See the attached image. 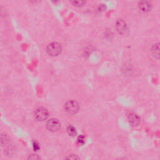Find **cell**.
<instances>
[{
  "label": "cell",
  "instance_id": "cell-14",
  "mask_svg": "<svg viewBox=\"0 0 160 160\" xmlns=\"http://www.w3.org/2000/svg\"><path fill=\"white\" fill-rule=\"evenodd\" d=\"M67 159H78L79 158L75 154H71V155H68V156L66 158Z\"/></svg>",
  "mask_w": 160,
  "mask_h": 160
},
{
  "label": "cell",
  "instance_id": "cell-15",
  "mask_svg": "<svg viewBox=\"0 0 160 160\" xmlns=\"http://www.w3.org/2000/svg\"><path fill=\"white\" fill-rule=\"evenodd\" d=\"M33 145V148H34V150H35V151H37L39 149V146L37 142L34 141Z\"/></svg>",
  "mask_w": 160,
  "mask_h": 160
},
{
  "label": "cell",
  "instance_id": "cell-1",
  "mask_svg": "<svg viewBox=\"0 0 160 160\" xmlns=\"http://www.w3.org/2000/svg\"><path fill=\"white\" fill-rule=\"evenodd\" d=\"M62 51V47L60 43L53 42L48 44L47 48V52L51 56H58Z\"/></svg>",
  "mask_w": 160,
  "mask_h": 160
},
{
  "label": "cell",
  "instance_id": "cell-6",
  "mask_svg": "<svg viewBox=\"0 0 160 160\" xmlns=\"http://www.w3.org/2000/svg\"><path fill=\"white\" fill-rule=\"evenodd\" d=\"M128 119L129 123L131 124V125H132L133 127H137V126L140 124L141 121L140 116L134 113H129L128 116Z\"/></svg>",
  "mask_w": 160,
  "mask_h": 160
},
{
  "label": "cell",
  "instance_id": "cell-5",
  "mask_svg": "<svg viewBox=\"0 0 160 160\" xmlns=\"http://www.w3.org/2000/svg\"><path fill=\"white\" fill-rule=\"evenodd\" d=\"M116 28L117 31L121 35H124L127 31V26L124 20H118L116 21Z\"/></svg>",
  "mask_w": 160,
  "mask_h": 160
},
{
  "label": "cell",
  "instance_id": "cell-10",
  "mask_svg": "<svg viewBox=\"0 0 160 160\" xmlns=\"http://www.w3.org/2000/svg\"><path fill=\"white\" fill-rule=\"evenodd\" d=\"M67 133L70 136H73L76 135V129L73 126L70 125L67 128Z\"/></svg>",
  "mask_w": 160,
  "mask_h": 160
},
{
  "label": "cell",
  "instance_id": "cell-7",
  "mask_svg": "<svg viewBox=\"0 0 160 160\" xmlns=\"http://www.w3.org/2000/svg\"><path fill=\"white\" fill-rule=\"evenodd\" d=\"M139 8L143 12H148L151 10L152 5L150 1L148 0H141L138 4Z\"/></svg>",
  "mask_w": 160,
  "mask_h": 160
},
{
  "label": "cell",
  "instance_id": "cell-11",
  "mask_svg": "<svg viewBox=\"0 0 160 160\" xmlns=\"http://www.w3.org/2000/svg\"><path fill=\"white\" fill-rule=\"evenodd\" d=\"M77 140H78V142L79 144H80V145H83V144H84V143H85V138H84V136L83 135H80V136H79Z\"/></svg>",
  "mask_w": 160,
  "mask_h": 160
},
{
  "label": "cell",
  "instance_id": "cell-9",
  "mask_svg": "<svg viewBox=\"0 0 160 160\" xmlns=\"http://www.w3.org/2000/svg\"><path fill=\"white\" fill-rule=\"evenodd\" d=\"M71 1L72 4L75 7H81L85 4L86 0H71Z\"/></svg>",
  "mask_w": 160,
  "mask_h": 160
},
{
  "label": "cell",
  "instance_id": "cell-16",
  "mask_svg": "<svg viewBox=\"0 0 160 160\" xmlns=\"http://www.w3.org/2000/svg\"><path fill=\"white\" fill-rule=\"evenodd\" d=\"M31 1H33V2H34V3H36V2L39 1V0H31Z\"/></svg>",
  "mask_w": 160,
  "mask_h": 160
},
{
  "label": "cell",
  "instance_id": "cell-17",
  "mask_svg": "<svg viewBox=\"0 0 160 160\" xmlns=\"http://www.w3.org/2000/svg\"><path fill=\"white\" fill-rule=\"evenodd\" d=\"M51 1H52L54 3H56V2H58V0H51Z\"/></svg>",
  "mask_w": 160,
  "mask_h": 160
},
{
  "label": "cell",
  "instance_id": "cell-8",
  "mask_svg": "<svg viewBox=\"0 0 160 160\" xmlns=\"http://www.w3.org/2000/svg\"><path fill=\"white\" fill-rule=\"evenodd\" d=\"M151 54L154 56V58H156L157 60L159 59V44L158 43L153 46L151 49Z\"/></svg>",
  "mask_w": 160,
  "mask_h": 160
},
{
  "label": "cell",
  "instance_id": "cell-4",
  "mask_svg": "<svg viewBox=\"0 0 160 160\" xmlns=\"http://www.w3.org/2000/svg\"><path fill=\"white\" fill-rule=\"evenodd\" d=\"M49 116V112L44 108H39L35 112V118L39 121H43L47 119Z\"/></svg>",
  "mask_w": 160,
  "mask_h": 160
},
{
  "label": "cell",
  "instance_id": "cell-2",
  "mask_svg": "<svg viewBox=\"0 0 160 160\" xmlns=\"http://www.w3.org/2000/svg\"><path fill=\"white\" fill-rule=\"evenodd\" d=\"M65 110L70 115H75L78 112L79 106L76 101L70 100L65 104Z\"/></svg>",
  "mask_w": 160,
  "mask_h": 160
},
{
  "label": "cell",
  "instance_id": "cell-13",
  "mask_svg": "<svg viewBox=\"0 0 160 160\" xmlns=\"http://www.w3.org/2000/svg\"><path fill=\"white\" fill-rule=\"evenodd\" d=\"M7 141H8V138L6 136H1V137H0V143H1V144L7 143Z\"/></svg>",
  "mask_w": 160,
  "mask_h": 160
},
{
  "label": "cell",
  "instance_id": "cell-12",
  "mask_svg": "<svg viewBox=\"0 0 160 160\" xmlns=\"http://www.w3.org/2000/svg\"><path fill=\"white\" fill-rule=\"evenodd\" d=\"M40 158L38 156V155H36V154H31L28 157V159H31V160H38Z\"/></svg>",
  "mask_w": 160,
  "mask_h": 160
},
{
  "label": "cell",
  "instance_id": "cell-3",
  "mask_svg": "<svg viewBox=\"0 0 160 160\" xmlns=\"http://www.w3.org/2000/svg\"><path fill=\"white\" fill-rule=\"evenodd\" d=\"M47 128L51 132H56L60 129L61 123L57 119L51 118L48 120L47 123Z\"/></svg>",
  "mask_w": 160,
  "mask_h": 160
}]
</instances>
